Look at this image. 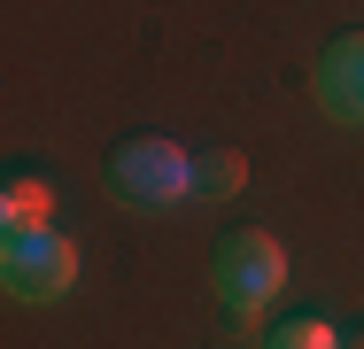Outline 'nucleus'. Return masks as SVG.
Returning a JSON list of instances; mask_svg holds the SVG:
<instances>
[{
    "instance_id": "obj_1",
    "label": "nucleus",
    "mask_w": 364,
    "mask_h": 349,
    "mask_svg": "<svg viewBox=\"0 0 364 349\" xmlns=\"http://www.w3.org/2000/svg\"><path fill=\"white\" fill-rule=\"evenodd\" d=\"M0 287L16 303H55L77 287V241L55 225H31V233H8L0 241Z\"/></svg>"
},
{
    "instance_id": "obj_2",
    "label": "nucleus",
    "mask_w": 364,
    "mask_h": 349,
    "mask_svg": "<svg viewBox=\"0 0 364 349\" xmlns=\"http://www.w3.org/2000/svg\"><path fill=\"white\" fill-rule=\"evenodd\" d=\"M109 187L140 209H171V202L194 194V155L178 140H124L109 155Z\"/></svg>"
},
{
    "instance_id": "obj_3",
    "label": "nucleus",
    "mask_w": 364,
    "mask_h": 349,
    "mask_svg": "<svg viewBox=\"0 0 364 349\" xmlns=\"http://www.w3.org/2000/svg\"><path fill=\"white\" fill-rule=\"evenodd\" d=\"M287 287V249L272 233H225L218 241V303L232 318H256Z\"/></svg>"
},
{
    "instance_id": "obj_4",
    "label": "nucleus",
    "mask_w": 364,
    "mask_h": 349,
    "mask_svg": "<svg viewBox=\"0 0 364 349\" xmlns=\"http://www.w3.org/2000/svg\"><path fill=\"white\" fill-rule=\"evenodd\" d=\"M310 93H318V109H326L333 125H364V31L333 39V47L318 55V78H310Z\"/></svg>"
},
{
    "instance_id": "obj_5",
    "label": "nucleus",
    "mask_w": 364,
    "mask_h": 349,
    "mask_svg": "<svg viewBox=\"0 0 364 349\" xmlns=\"http://www.w3.org/2000/svg\"><path fill=\"white\" fill-rule=\"evenodd\" d=\"M240 187H248V155H232V147L194 155V202H232Z\"/></svg>"
},
{
    "instance_id": "obj_6",
    "label": "nucleus",
    "mask_w": 364,
    "mask_h": 349,
    "mask_svg": "<svg viewBox=\"0 0 364 349\" xmlns=\"http://www.w3.org/2000/svg\"><path fill=\"white\" fill-rule=\"evenodd\" d=\"M0 225H8V233L55 225V187H39V179H8V194H0Z\"/></svg>"
},
{
    "instance_id": "obj_7",
    "label": "nucleus",
    "mask_w": 364,
    "mask_h": 349,
    "mask_svg": "<svg viewBox=\"0 0 364 349\" xmlns=\"http://www.w3.org/2000/svg\"><path fill=\"white\" fill-rule=\"evenodd\" d=\"M264 349H341V334H333L326 318H287V326H272Z\"/></svg>"
}]
</instances>
